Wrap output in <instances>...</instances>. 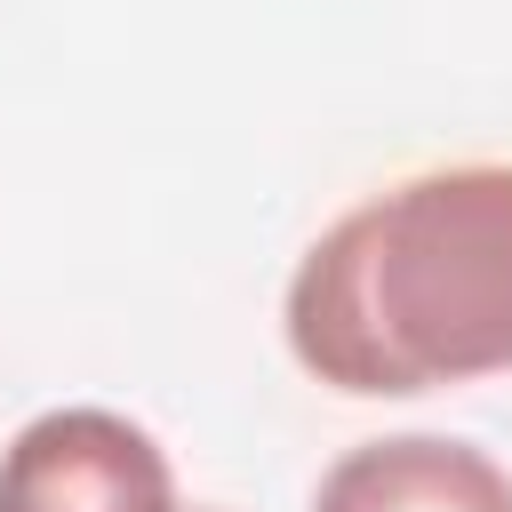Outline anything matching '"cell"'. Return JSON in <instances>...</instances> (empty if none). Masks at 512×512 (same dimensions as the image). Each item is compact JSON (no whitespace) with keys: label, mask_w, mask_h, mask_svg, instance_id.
Wrapping results in <instances>:
<instances>
[{"label":"cell","mask_w":512,"mask_h":512,"mask_svg":"<svg viewBox=\"0 0 512 512\" xmlns=\"http://www.w3.org/2000/svg\"><path fill=\"white\" fill-rule=\"evenodd\" d=\"M192 512H216V504H192Z\"/></svg>","instance_id":"cell-4"},{"label":"cell","mask_w":512,"mask_h":512,"mask_svg":"<svg viewBox=\"0 0 512 512\" xmlns=\"http://www.w3.org/2000/svg\"><path fill=\"white\" fill-rule=\"evenodd\" d=\"M0 512H184L168 448L120 408H40L0 448Z\"/></svg>","instance_id":"cell-2"},{"label":"cell","mask_w":512,"mask_h":512,"mask_svg":"<svg viewBox=\"0 0 512 512\" xmlns=\"http://www.w3.org/2000/svg\"><path fill=\"white\" fill-rule=\"evenodd\" d=\"M280 336L344 400L512 376V160H448L352 200L296 256Z\"/></svg>","instance_id":"cell-1"},{"label":"cell","mask_w":512,"mask_h":512,"mask_svg":"<svg viewBox=\"0 0 512 512\" xmlns=\"http://www.w3.org/2000/svg\"><path fill=\"white\" fill-rule=\"evenodd\" d=\"M312 512H512V472L456 432H384L312 480Z\"/></svg>","instance_id":"cell-3"}]
</instances>
